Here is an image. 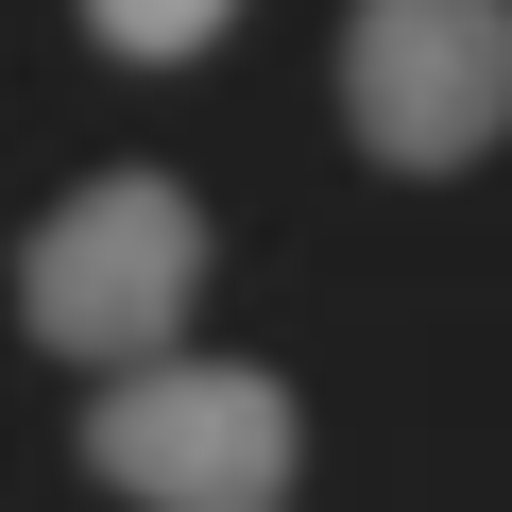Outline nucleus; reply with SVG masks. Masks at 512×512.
Wrapping results in <instances>:
<instances>
[{"mask_svg":"<svg viewBox=\"0 0 512 512\" xmlns=\"http://www.w3.org/2000/svg\"><path fill=\"white\" fill-rule=\"evenodd\" d=\"M188 291H205V205L171 171H86L18 256V325L52 359H103V376H154Z\"/></svg>","mask_w":512,"mask_h":512,"instance_id":"f257e3e1","label":"nucleus"},{"mask_svg":"<svg viewBox=\"0 0 512 512\" xmlns=\"http://www.w3.org/2000/svg\"><path fill=\"white\" fill-rule=\"evenodd\" d=\"M222 18H239V0H86V35H103V52H137V69H188Z\"/></svg>","mask_w":512,"mask_h":512,"instance_id":"20e7f679","label":"nucleus"},{"mask_svg":"<svg viewBox=\"0 0 512 512\" xmlns=\"http://www.w3.org/2000/svg\"><path fill=\"white\" fill-rule=\"evenodd\" d=\"M342 120L376 171H478L512 137V0H359Z\"/></svg>","mask_w":512,"mask_h":512,"instance_id":"f03ea898","label":"nucleus"},{"mask_svg":"<svg viewBox=\"0 0 512 512\" xmlns=\"http://www.w3.org/2000/svg\"><path fill=\"white\" fill-rule=\"evenodd\" d=\"M86 461L154 512H274L291 495V393L256 359H154V376H103Z\"/></svg>","mask_w":512,"mask_h":512,"instance_id":"7ed1b4c3","label":"nucleus"}]
</instances>
